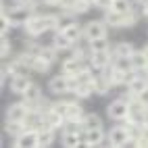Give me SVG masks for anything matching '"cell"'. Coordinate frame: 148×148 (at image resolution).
Wrapping results in <instances>:
<instances>
[{
    "instance_id": "7402d4cb",
    "label": "cell",
    "mask_w": 148,
    "mask_h": 148,
    "mask_svg": "<svg viewBox=\"0 0 148 148\" xmlns=\"http://www.w3.org/2000/svg\"><path fill=\"white\" fill-rule=\"evenodd\" d=\"M63 34H65L73 44H79V40H84V27L77 25V23H71L67 29H63Z\"/></svg>"
},
{
    "instance_id": "74e56055",
    "label": "cell",
    "mask_w": 148,
    "mask_h": 148,
    "mask_svg": "<svg viewBox=\"0 0 148 148\" xmlns=\"http://www.w3.org/2000/svg\"><path fill=\"white\" fill-rule=\"evenodd\" d=\"M136 98H138V100H140V102H142L144 106H148V86H146V88H144V90H142L140 94H138V96H136Z\"/></svg>"
},
{
    "instance_id": "d6986e66",
    "label": "cell",
    "mask_w": 148,
    "mask_h": 148,
    "mask_svg": "<svg viewBox=\"0 0 148 148\" xmlns=\"http://www.w3.org/2000/svg\"><path fill=\"white\" fill-rule=\"evenodd\" d=\"M88 50L90 52H108V50H113V46L111 42H108V38H96V40H90L88 42Z\"/></svg>"
},
{
    "instance_id": "484cf974",
    "label": "cell",
    "mask_w": 148,
    "mask_h": 148,
    "mask_svg": "<svg viewBox=\"0 0 148 148\" xmlns=\"http://www.w3.org/2000/svg\"><path fill=\"white\" fill-rule=\"evenodd\" d=\"M134 44H130V42H117L115 46H113V54L115 56H132L134 54Z\"/></svg>"
},
{
    "instance_id": "ac0fdd59",
    "label": "cell",
    "mask_w": 148,
    "mask_h": 148,
    "mask_svg": "<svg viewBox=\"0 0 148 148\" xmlns=\"http://www.w3.org/2000/svg\"><path fill=\"white\" fill-rule=\"evenodd\" d=\"M54 136H56V132L50 130V127H42V130H38V148H48L54 142Z\"/></svg>"
},
{
    "instance_id": "5bb4252c",
    "label": "cell",
    "mask_w": 148,
    "mask_h": 148,
    "mask_svg": "<svg viewBox=\"0 0 148 148\" xmlns=\"http://www.w3.org/2000/svg\"><path fill=\"white\" fill-rule=\"evenodd\" d=\"M63 148H79L84 146V132H61Z\"/></svg>"
},
{
    "instance_id": "ab89813d",
    "label": "cell",
    "mask_w": 148,
    "mask_h": 148,
    "mask_svg": "<svg viewBox=\"0 0 148 148\" xmlns=\"http://www.w3.org/2000/svg\"><path fill=\"white\" fill-rule=\"evenodd\" d=\"M136 4H140V6L142 4H148V0H136Z\"/></svg>"
},
{
    "instance_id": "ffe728a7",
    "label": "cell",
    "mask_w": 148,
    "mask_h": 148,
    "mask_svg": "<svg viewBox=\"0 0 148 148\" xmlns=\"http://www.w3.org/2000/svg\"><path fill=\"white\" fill-rule=\"evenodd\" d=\"M132 65H134V69H138V71H146L148 73V54L144 52V48L142 50H134Z\"/></svg>"
},
{
    "instance_id": "9c48e42d",
    "label": "cell",
    "mask_w": 148,
    "mask_h": 148,
    "mask_svg": "<svg viewBox=\"0 0 148 148\" xmlns=\"http://www.w3.org/2000/svg\"><path fill=\"white\" fill-rule=\"evenodd\" d=\"M86 67H90V61L84 58V56H75V58H71V61H67V63H61V69H63L61 73H65L69 77H75V75H79Z\"/></svg>"
},
{
    "instance_id": "4316f807",
    "label": "cell",
    "mask_w": 148,
    "mask_h": 148,
    "mask_svg": "<svg viewBox=\"0 0 148 148\" xmlns=\"http://www.w3.org/2000/svg\"><path fill=\"white\" fill-rule=\"evenodd\" d=\"M52 46L56 48V50H61V48H71V46H75V44L69 40L63 32H54V36H52Z\"/></svg>"
},
{
    "instance_id": "7c38bea8",
    "label": "cell",
    "mask_w": 148,
    "mask_h": 148,
    "mask_svg": "<svg viewBox=\"0 0 148 148\" xmlns=\"http://www.w3.org/2000/svg\"><path fill=\"white\" fill-rule=\"evenodd\" d=\"M15 148H38V132L36 130H25L13 140Z\"/></svg>"
},
{
    "instance_id": "f1b7e54d",
    "label": "cell",
    "mask_w": 148,
    "mask_h": 148,
    "mask_svg": "<svg viewBox=\"0 0 148 148\" xmlns=\"http://www.w3.org/2000/svg\"><path fill=\"white\" fill-rule=\"evenodd\" d=\"M75 56H79V54H77V48H75V46L56 50V61H58V63H67V61H71V58H75Z\"/></svg>"
},
{
    "instance_id": "603a6c76",
    "label": "cell",
    "mask_w": 148,
    "mask_h": 148,
    "mask_svg": "<svg viewBox=\"0 0 148 148\" xmlns=\"http://www.w3.org/2000/svg\"><path fill=\"white\" fill-rule=\"evenodd\" d=\"M84 130H96V127H102V117L98 113H86L82 119Z\"/></svg>"
},
{
    "instance_id": "83f0119b",
    "label": "cell",
    "mask_w": 148,
    "mask_h": 148,
    "mask_svg": "<svg viewBox=\"0 0 148 148\" xmlns=\"http://www.w3.org/2000/svg\"><path fill=\"white\" fill-rule=\"evenodd\" d=\"M84 106L77 102V100H71V104H69V111H67V119H77V121H82L84 119Z\"/></svg>"
},
{
    "instance_id": "52a82bcc",
    "label": "cell",
    "mask_w": 148,
    "mask_h": 148,
    "mask_svg": "<svg viewBox=\"0 0 148 148\" xmlns=\"http://www.w3.org/2000/svg\"><path fill=\"white\" fill-rule=\"evenodd\" d=\"M108 36V25L104 23V19L100 21H88L84 25V40L90 42V40H96V38H104Z\"/></svg>"
},
{
    "instance_id": "2e32d148",
    "label": "cell",
    "mask_w": 148,
    "mask_h": 148,
    "mask_svg": "<svg viewBox=\"0 0 148 148\" xmlns=\"http://www.w3.org/2000/svg\"><path fill=\"white\" fill-rule=\"evenodd\" d=\"M113 63V50L108 52H90V67L94 69H106Z\"/></svg>"
},
{
    "instance_id": "9a60e30c",
    "label": "cell",
    "mask_w": 148,
    "mask_h": 148,
    "mask_svg": "<svg viewBox=\"0 0 148 148\" xmlns=\"http://www.w3.org/2000/svg\"><path fill=\"white\" fill-rule=\"evenodd\" d=\"M144 111L146 106L138 100V98H130V113H127V119L125 121H132V123H142L144 119Z\"/></svg>"
},
{
    "instance_id": "cb8c5ba5",
    "label": "cell",
    "mask_w": 148,
    "mask_h": 148,
    "mask_svg": "<svg viewBox=\"0 0 148 148\" xmlns=\"http://www.w3.org/2000/svg\"><path fill=\"white\" fill-rule=\"evenodd\" d=\"M25 132V123H19V121H4V136H8V138H15L19 136V134H23Z\"/></svg>"
},
{
    "instance_id": "7a4b0ae2",
    "label": "cell",
    "mask_w": 148,
    "mask_h": 148,
    "mask_svg": "<svg viewBox=\"0 0 148 148\" xmlns=\"http://www.w3.org/2000/svg\"><path fill=\"white\" fill-rule=\"evenodd\" d=\"M104 23L108 25V27H113V29H123V27H132V25H136L138 23V19H140V15L136 13V8L134 11H130V13H117V11H106L104 13Z\"/></svg>"
},
{
    "instance_id": "5b68a950",
    "label": "cell",
    "mask_w": 148,
    "mask_h": 148,
    "mask_svg": "<svg viewBox=\"0 0 148 148\" xmlns=\"http://www.w3.org/2000/svg\"><path fill=\"white\" fill-rule=\"evenodd\" d=\"M73 86H75L73 77H69L65 73H58L54 77H50V82H48V90H50L54 96H65V94H71L73 92Z\"/></svg>"
},
{
    "instance_id": "8d00e7d4",
    "label": "cell",
    "mask_w": 148,
    "mask_h": 148,
    "mask_svg": "<svg viewBox=\"0 0 148 148\" xmlns=\"http://www.w3.org/2000/svg\"><path fill=\"white\" fill-rule=\"evenodd\" d=\"M40 4H42V6H52V8H61L63 0H40Z\"/></svg>"
},
{
    "instance_id": "f35d334b",
    "label": "cell",
    "mask_w": 148,
    "mask_h": 148,
    "mask_svg": "<svg viewBox=\"0 0 148 148\" xmlns=\"http://www.w3.org/2000/svg\"><path fill=\"white\" fill-rule=\"evenodd\" d=\"M142 125L148 130V106H146V111H144V119H142Z\"/></svg>"
},
{
    "instance_id": "1f68e13d",
    "label": "cell",
    "mask_w": 148,
    "mask_h": 148,
    "mask_svg": "<svg viewBox=\"0 0 148 148\" xmlns=\"http://www.w3.org/2000/svg\"><path fill=\"white\" fill-rule=\"evenodd\" d=\"M134 6H136L134 0H113V11L117 13H130L134 11Z\"/></svg>"
},
{
    "instance_id": "44dd1931",
    "label": "cell",
    "mask_w": 148,
    "mask_h": 148,
    "mask_svg": "<svg viewBox=\"0 0 148 148\" xmlns=\"http://www.w3.org/2000/svg\"><path fill=\"white\" fill-rule=\"evenodd\" d=\"M71 23H75V15L65 13V11H58L56 13V25H54L56 32H63V29H67Z\"/></svg>"
},
{
    "instance_id": "e575fe53",
    "label": "cell",
    "mask_w": 148,
    "mask_h": 148,
    "mask_svg": "<svg viewBox=\"0 0 148 148\" xmlns=\"http://www.w3.org/2000/svg\"><path fill=\"white\" fill-rule=\"evenodd\" d=\"M11 52H13V44H11V40H8V36H4L2 38V52L0 54H2V58L6 61V58L11 56Z\"/></svg>"
},
{
    "instance_id": "d590c367",
    "label": "cell",
    "mask_w": 148,
    "mask_h": 148,
    "mask_svg": "<svg viewBox=\"0 0 148 148\" xmlns=\"http://www.w3.org/2000/svg\"><path fill=\"white\" fill-rule=\"evenodd\" d=\"M94 6L106 13V11H111V8H113V0H94Z\"/></svg>"
},
{
    "instance_id": "4dcf8cb0",
    "label": "cell",
    "mask_w": 148,
    "mask_h": 148,
    "mask_svg": "<svg viewBox=\"0 0 148 148\" xmlns=\"http://www.w3.org/2000/svg\"><path fill=\"white\" fill-rule=\"evenodd\" d=\"M32 71H36V73H48L50 71V63H46L42 56H34V61H32Z\"/></svg>"
},
{
    "instance_id": "3957f363",
    "label": "cell",
    "mask_w": 148,
    "mask_h": 148,
    "mask_svg": "<svg viewBox=\"0 0 148 148\" xmlns=\"http://www.w3.org/2000/svg\"><path fill=\"white\" fill-rule=\"evenodd\" d=\"M127 113H130V98H127V96L113 98V100L106 104V117H108L113 123L125 121V119H127Z\"/></svg>"
},
{
    "instance_id": "8fae6325",
    "label": "cell",
    "mask_w": 148,
    "mask_h": 148,
    "mask_svg": "<svg viewBox=\"0 0 148 148\" xmlns=\"http://www.w3.org/2000/svg\"><path fill=\"white\" fill-rule=\"evenodd\" d=\"M32 84H34V82L29 79L27 73H23V75H13L11 79H8V90H11L13 94H17V96H23Z\"/></svg>"
},
{
    "instance_id": "d4e9b609",
    "label": "cell",
    "mask_w": 148,
    "mask_h": 148,
    "mask_svg": "<svg viewBox=\"0 0 148 148\" xmlns=\"http://www.w3.org/2000/svg\"><path fill=\"white\" fill-rule=\"evenodd\" d=\"M75 98H90L94 94V84H77L73 86V92H71Z\"/></svg>"
},
{
    "instance_id": "30bf717a",
    "label": "cell",
    "mask_w": 148,
    "mask_h": 148,
    "mask_svg": "<svg viewBox=\"0 0 148 148\" xmlns=\"http://www.w3.org/2000/svg\"><path fill=\"white\" fill-rule=\"evenodd\" d=\"M106 142V132L104 127H96V130H84V146H102Z\"/></svg>"
},
{
    "instance_id": "4fadbf2b",
    "label": "cell",
    "mask_w": 148,
    "mask_h": 148,
    "mask_svg": "<svg viewBox=\"0 0 148 148\" xmlns=\"http://www.w3.org/2000/svg\"><path fill=\"white\" fill-rule=\"evenodd\" d=\"M63 125H65V117H61L56 111H52V108L48 106L44 111V127H50L54 132H61Z\"/></svg>"
},
{
    "instance_id": "e0dca14e",
    "label": "cell",
    "mask_w": 148,
    "mask_h": 148,
    "mask_svg": "<svg viewBox=\"0 0 148 148\" xmlns=\"http://www.w3.org/2000/svg\"><path fill=\"white\" fill-rule=\"evenodd\" d=\"M111 90H113V84L108 82V77H106L104 73L96 75V79H94V94H98V96H106Z\"/></svg>"
},
{
    "instance_id": "8992f818",
    "label": "cell",
    "mask_w": 148,
    "mask_h": 148,
    "mask_svg": "<svg viewBox=\"0 0 148 148\" xmlns=\"http://www.w3.org/2000/svg\"><path fill=\"white\" fill-rule=\"evenodd\" d=\"M29 104L25 100L21 102H13V104H8L6 106V113H4V121H19V123H23L25 121V117L29 115Z\"/></svg>"
},
{
    "instance_id": "277c9868",
    "label": "cell",
    "mask_w": 148,
    "mask_h": 148,
    "mask_svg": "<svg viewBox=\"0 0 148 148\" xmlns=\"http://www.w3.org/2000/svg\"><path fill=\"white\" fill-rule=\"evenodd\" d=\"M106 144H108V146H115V148H121V146L132 144V138H130V132H127V125H125L123 121H117L111 130L106 132Z\"/></svg>"
},
{
    "instance_id": "ba28073f",
    "label": "cell",
    "mask_w": 148,
    "mask_h": 148,
    "mask_svg": "<svg viewBox=\"0 0 148 148\" xmlns=\"http://www.w3.org/2000/svg\"><path fill=\"white\" fill-rule=\"evenodd\" d=\"M34 8L36 6H17L15 8V11H11V13H8V19H11V23H13V27H25L27 25V21H29V19H32L34 17ZM6 13V11H4Z\"/></svg>"
},
{
    "instance_id": "f546056e",
    "label": "cell",
    "mask_w": 148,
    "mask_h": 148,
    "mask_svg": "<svg viewBox=\"0 0 148 148\" xmlns=\"http://www.w3.org/2000/svg\"><path fill=\"white\" fill-rule=\"evenodd\" d=\"M111 65L117 67V69H121V71H130V69H134L132 56H115V54H113V63H111Z\"/></svg>"
},
{
    "instance_id": "836d02e7",
    "label": "cell",
    "mask_w": 148,
    "mask_h": 148,
    "mask_svg": "<svg viewBox=\"0 0 148 148\" xmlns=\"http://www.w3.org/2000/svg\"><path fill=\"white\" fill-rule=\"evenodd\" d=\"M13 29V23H11V19H8V13L2 11V15H0V36H8V32Z\"/></svg>"
},
{
    "instance_id": "d6a6232c",
    "label": "cell",
    "mask_w": 148,
    "mask_h": 148,
    "mask_svg": "<svg viewBox=\"0 0 148 148\" xmlns=\"http://www.w3.org/2000/svg\"><path fill=\"white\" fill-rule=\"evenodd\" d=\"M69 104H71V100H54V102H50V108H52V111H56L61 117H65V119H67Z\"/></svg>"
},
{
    "instance_id": "6da1fadb",
    "label": "cell",
    "mask_w": 148,
    "mask_h": 148,
    "mask_svg": "<svg viewBox=\"0 0 148 148\" xmlns=\"http://www.w3.org/2000/svg\"><path fill=\"white\" fill-rule=\"evenodd\" d=\"M56 25V13H34V17L27 21V25L23 27L25 29V36L27 38H40L44 36L46 32H56L54 29Z\"/></svg>"
}]
</instances>
